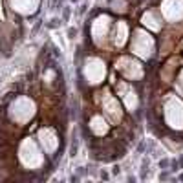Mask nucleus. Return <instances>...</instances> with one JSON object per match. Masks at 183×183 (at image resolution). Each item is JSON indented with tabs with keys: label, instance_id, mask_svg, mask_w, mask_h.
Instances as JSON below:
<instances>
[{
	"label": "nucleus",
	"instance_id": "obj_1",
	"mask_svg": "<svg viewBox=\"0 0 183 183\" xmlns=\"http://www.w3.org/2000/svg\"><path fill=\"white\" fill-rule=\"evenodd\" d=\"M168 165H170V161H168V159H161L159 161V168H167Z\"/></svg>",
	"mask_w": 183,
	"mask_h": 183
},
{
	"label": "nucleus",
	"instance_id": "obj_2",
	"mask_svg": "<svg viewBox=\"0 0 183 183\" xmlns=\"http://www.w3.org/2000/svg\"><path fill=\"white\" fill-rule=\"evenodd\" d=\"M179 181H183V174H181V176H179Z\"/></svg>",
	"mask_w": 183,
	"mask_h": 183
}]
</instances>
